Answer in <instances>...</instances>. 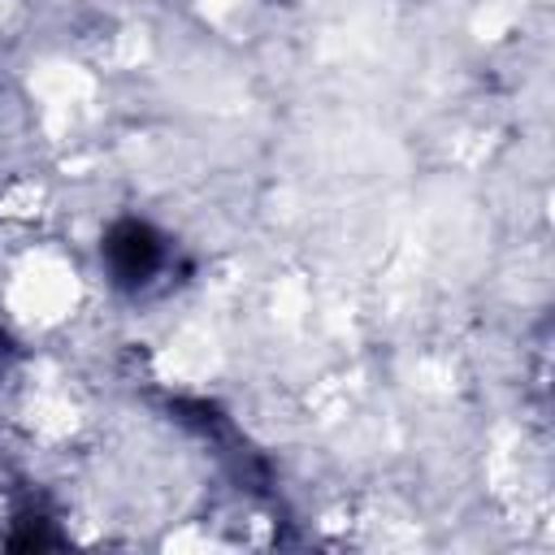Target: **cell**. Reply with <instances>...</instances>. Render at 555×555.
<instances>
[{
	"mask_svg": "<svg viewBox=\"0 0 555 555\" xmlns=\"http://www.w3.org/2000/svg\"><path fill=\"white\" fill-rule=\"evenodd\" d=\"M104 256H108V269H113V278H117L121 286L147 282V278L160 269V260H165L160 238H156L143 221H121V225H113V234H108V243H104Z\"/></svg>",
	"mask_w": 555,
	"mask_h": 555,
	"instance_id": "6da1fadb",
	"label": "cell"
}]
</instances>
